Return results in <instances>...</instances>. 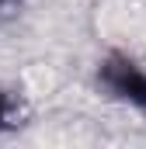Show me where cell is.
I'll use <instances>...</instances> for the list:
<instances>
[{"label": "cell", "mask_w": 146, "mask_h": 149, "mask_svg": "<svg viewBox=\"0 0 146 149\" xmlns=\"http://www.w3.org/2000/svg\"><path fill=\"white\" fill-rule=\"evenodd\" d=\"M94 87L101 97L146 114V66L125 49H108L94 63Z\"/></svg>", "instance_id": "obj_1"}, {"label": "cell", "mask_w": 146, "mask_h": 149, "mask_svg": "<svg viewBox=\"0 0 146 149\" xmlns=\"http://www.w3.org/2000/svg\"><path fill=\"white\" fill-rule=\"evenodd\" d=\"M25 121V104H21V94L7 83H0V139L4 135H14Z\"/></svg>", "instance_id": "obj_2"}, {"label": "cell", "mask_w": 146, "mask_h": 149, "mask_svg": "<svg viewBox=\"0 0 146 149\" xmlns=\"http://www.w3.org/2000/svg\"><path fill=\"white\" fill-rule=\"evenodd\" d=\"M18 0H0V10H7V7H14Z\"/></svg>", "instance_id": "obj_3"}]
</instances>
